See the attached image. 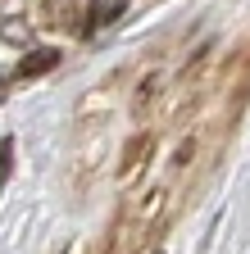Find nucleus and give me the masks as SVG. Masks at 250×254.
<instances>
[{
  "instance_id": "obj_1",
  "label": "nucleus",
  "mask_w": 250,
  "mask_h": 254,
  "mask_svg": "<svg viewBox=\"0 0 250 254\" xmlns=\"http://www.w3.org/2000/svg\"><path fill=\"white\" fill-rule=\"evenodd\" d=\"M155 141H160V136H155V132H132L128 141H123V150H118V182H132L141 168H146V159L155 154Z\"/></svg>"
},
{
  "instance_id": "obj_2",
  "label": "nucleus",
  "mask_w": 250,
  "mask_h": 254,
  "mask_svg": "<svg viewBox=\"0 0 250 254\" xmlns=\"http://www.w3.org/2000/svg\"><path fill=\"white\" fill-rule=\"evenodd\" d=\"M164 86H168V82H164V73H146V77H141V86H137L132 114H137V118H150V109L164 100Z\"/></svg>"
},
{
  "instance_id": "obj_3",
  "label": "nucleus",
  "mask_w": 250,
  "mask_h": 254,
  "mask_svg": "<svg viewBox=\"0 0 250 254\" xmlns=\"http://www.w3.org/2000/svg\"><path fill=\"white\" fill-rule=\"evenodd\" d=\"M59 64V50H32L23 64H18V77H37V73H50Z\"/></svg>"
},
{
  "instance_id": "obj_4",
  "label": "nucleus",
  "mask_w": 250,
  "mask_h": 254,
  "mask_svg": "<svg viewBox=\"0 0 250 254\" xmlns=\"http://www.w3.org/2000/svg\"><path fill=\"white\" fill-rule=\"evenodd\" d=\"M0 37L14 41V46H27V27H23L18 18H5V23H0Z\"/></svg>"
},
{
  "instance_id": "obj_5",
  "label": "nucleus",
  "mask_w": 250,
  "mask_h": 254,
  "mask_svg": "<svg viewBox=\"0 0 250 254\" xmlns=\"http://www.w3.org/2000/svg\"><path fill=\"white\" fill-rule=\"evenodd\" d=\"M9 159H14V141H0V182L9 173Z\"/></svg>"
},
{
  "instance_id": "obj_6",
  "label": "nucleus",
  "mask_w": 250,
  "mask_h": 254,
  "mask_svg": "<svg viewBox=\"0 0 250 254\" xmlns=\"http://www.w3.org/2000/svg\"><path fill=\"white\" fill-rule=\"evenodd\" d=\"M5 91H9V82H0V100H5Z\"/></svg>"
},
{
  "instance_id": "obj_7",
  "label": "nucleus",
  "mask_w": 250,
  "mask_h": 254,
  "mask_svg": "<svg viewBox=\"0 0 250 254\" xmlns=\"http://www.w3.org/2000/svg\"><path fill=\"white\" fill-rule=\"evenodd\" d=\"M150 254H164V250H150Z\"/></svg>"
}]
</instances>
